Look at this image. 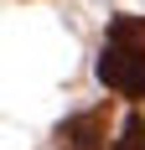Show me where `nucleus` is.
<instances>
[{"mask_svg": "<svg viewBox=\"0 0 145 150\" xmlns=\"http://www.w3.org/2000/svg\"><path fill=\"white\" fill-rule=\"evenodd\" d=\"M99 83L124 98H145V47L130 42H104L99 52Z\"/></svg>", "mask_w": 145, "mask_h": 150, "instance_id": "f257e3e1", "label": "nucleus"}, {"mask_svg": "<svg viewBox=\"0 0 145 150\" xmlns=\"http://www.w3.org/2000/svg\"><path fill=\"white\" fill-rule=\"evenodd\" d=\"M57 150H109V119H104V109H88V114L62 119Z\"/></svg>", "mask_w": 145, "mask_h": 150, "instance_id": "f03ea898", "label": "nucleus"}, {"mask_svg": "<svg viewBox=\"0 0 145 150\" xmlns=\"http://www.w3.org/2000/svg\"><path fill=\"white\" fill-rule=\"evenodd\" d=\"M109 42L145 47V16H109Z\"/></svg>", "mask_w": 145, "mask_h": 150, "instance_id": "7ed1b4c3", "label": "nucleus"}, {"mask_svg": "<svg viewBox=\"0 0 145 150\" xmlns=\"http://www.w3.org/2000/svg\"><path fill=\"white\" fill-rule=\"evenodd\" d=\"M114 150H145V114H124Z\"/></svg>", "mask_w": 145, "mask_h": 150, "instance_id": "20e7f679", "label": "nucleus"}]
</instances>
